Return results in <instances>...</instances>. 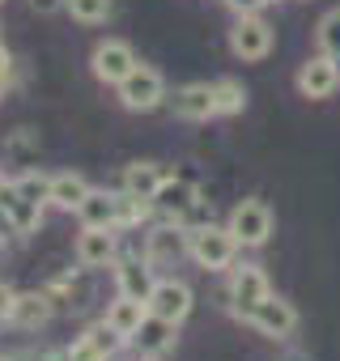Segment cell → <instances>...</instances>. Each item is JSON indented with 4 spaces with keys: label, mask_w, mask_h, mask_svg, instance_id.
<instances>
[{
    "label": "cell",
    "mask_w": 340,
    "mask_h": 361,
    "mask_svg": "<svg viewBox=\"0 0 340 361\" xmlns=\"http://www.w3.org/2000/svg\"><path fill=\"white\" fill-rule=\"evenodd\" d=\"M188 255H192L200 268L221 272V268L234 264V255H238V238L230 234V226H213V221H205V226L188 230Z\"/></svg>",
    "instance_id": "cell-1"
},
{
    "label": "cell",
    "mask_w": 340,
    "mask_h": 361,
    "mask_svg": "<svg viewBox=\"0 0 340 361\" xmlns=\"http://www.w3.org/2000/svg\"><path fill=\"white\" fill-rule=\"evenodd\" d=\"M115 90H119V102H123L128 111H153V106L166 102V81H162V73L149 68V64H136Z\"/></svg>",
    "instance_id": "cell-2"
},
{
    "label": "cell",
    "mask_w": 340,
    "mask_h": 361,
    "mask_svg": "<svg viewBox=\"0 0 340 361\" xmlns=\"http://www.w3.org/2000/svg\"><path fill=\"white\" fill-rule=\"evenodd\" d=\"M145 264L157 272V268H170V264H179L183 255H188V226H179V221H162V226H153L149 234H145Z\"/></svg>",
    "instance_id": "cell-3"
},
{
    "label": "cell",
    "mask_w": 340,
    "mask_h": 361,
    "mask_svg": "<svg viewBox=\"0 0 340 361\" xmlns=\"http://www.w3.org/2000/svg\"><path fill=\"white\" fill-rule=\"evenodd\" d=\"M243 323H251L260 336H272V340H289V336L298 331V310H293L285 298L268 293L260 306H251V310L243 314Z\"/></svg>",
    "instance_id": "cell-4"
},
{
    "label": "cell",
    "mask_w": 340,
    "mask_h": 361,
    "mask_svg": "<svg viewBox=\"0 0 340 361\" xmlns=\"http://www.w3.org/2000/svg\"><path fill=\"white\" fill-rule=\"evenodd\" d=\"M226 226L238 238V247H264L268 234H272V209L264 200H243V204H234Z\"/></svg>",
    "instance_id": "cell-5"
},
{
    "label": "cell",
    "mask_w": 340,
    "mask_h": 361,
    "mask_svg": "<svg viewBox=\"0 0 340 361\" xmlns=\"http://www.w3.org/2000/svg\"><path fill=\"white\" fill-rule=\"evenodd\" d=\"M149 314H157V319H166V323H183L188 314H192V306H196V293H192V285L188 281H157L153 285V293H149Z\"/></svg>",
    "instance_id": "cell-6"
},
{
    "label": "cell",
    "mask_w": 340,
    "mask_h": 361,
    "mask_svg": "<svg viewBox=\"0 0 340 361\" xmlns=\"http://www.w3.org/2000/svg\"><path fill=\"white\" fill-rule=\"evenodd\" d=\"M230 51H234L238 60H247V64L264 60V56L272 51V26H268L260 13L238 18V22L230 26Z\"/></svg>",
    "instance_id": "cell-7"
},
{
    "label": "cell",
    "mask_w": 340,
    "mask_h": 361,
    "mask_svg": "<svg viewBox=\"0 0 340 361\" xmlns=\"http://www.w3.org/2000/svg\"><path fill=\"white\" fill-rule=\"evenodd\" d=\"M136 64H140V60H136V51H132L123 39H102V43L94 47V56H90V68H94V77H98L102 85H119Z\"/></svg>",
    "instance_id": "cell-8"
},
{
    "label": "cell",
    "mask_w": 340,
    "mask_h": 361,
    "mask_svg": "<svg viewBox=\"0 0 340 361\" xmlns=\"http://www.w3.org/2000/svg\"><path fill=\"white\" fill-rule=\"evenodd\" d=\"M196 204H200V188L192 183V178H179V174H166V183H162L157 196H153V209H157L166 221H183Z\"/></svg>",
    "instance_id": "cell-9"
},
{
    "label": "cell",
    "mask_w": 340,
    "mask_h": 361,
    "mask_svg": "<svg viewBox=\"0 0 340 361\" xmlns=\"http://www.w3.org/2000/svg\"><path fill=\"white\" fill-rule=\"evenodd\" d=\"M166 102H170V111H175L179 119L205 123V119L217 115V85H209V81H192V85H179Z\"/></svg>",
    "instance_id": "cell-10"
},
{
    "label": "cell",
    "mask_w": 340,
    "mask_h": 361,
    "mask_svg": "<svg viewBox=\"0 0 340 361\" xmlns=\"http://www.w3.org/2000/svg\"><path fill=\"white\" fill-rule=\"evenodd\" d=\"M272 289H268V276H264V268H255V264H243V268H234L230 272V310L243 319L251 306H260L264 298H268Z\"/></svg>",
    "instance_id": "cell-11"
},
{
    "label": "cell",
    "mask_w": 340,
    "mask_h": 361,
    "mask_svg": "<svg viewBox=\"0 0 340 361\" xmlns=\"http://www.w3.org/2000/svg\"><path fill=\"white\" fill-rule=\"evenodd\" d=\"M336 85H340V60H332V56H310L302 68H298V90H302V98H332L336 94Z\"/></svg>",
    "instance_id": "cell-12"
},
{
    "label": "cell",
    "mask_w": 340,
    "mask_h": 361,
    "mask_svg": "<svg viewBox=\"0 0 340 361\" xmlns=\"http://www.w3.org/2000/svg\"><path fill=\"white\" fill-rule=\"evenodd\" d=\"M0 213H5V221L13 226V234H35L43 226V204L26 200L18 192V183H5L0 188Z\"/></svg>",
    "instance_id": "cell-13"
},
{
    "label": "cell",
    "mask_w": 340,
    "mask_h": 361,
    "mask_svg": "<svg viewBox=\"0 0 340 361\" xmlns=\"http://www.w3.org/2000/svg\"><path fill=\"white\" fill-rule=\"evenodd\" d=\"M119 348H123V340H119L107 323H94V327L64 353V361H115Z\"/></svg>",
    "instance_id": "cell-14"
},
{
    "label": "cell",
    "mask_w": 340,
    "mask_h": 361,
    "mask_svg": "<svg viewBox=\"0 0 340 361\" xmlns=\"http://www.w3.org/2000/svg\"><path fill=\"white\" fill-rule=\"evenodd\" d=\"M153 268L145 264V255H123V259H115V289L123 293V298H140V302H149V293H153Z\"/></svg>",
    "instance_id": "cell-15"
},
{
    "label": "cell",
    "mask_w": 340,
    "mask_h": 361,
    "mask_svg": "<svg viewBox=\"0 0 340 361\" xmlns=\"http://www.w3.org/2000/svg\"><path fill=\"white\" fill-rule=\"evenodd\" d=\"M119 259V247H115V230H81L77 238V264L81 268H107Z\"/></svg>",
    "instance_id": "cell-16"
},
{
    "label": "cell",
    "mask_w": 340,
    "mask_h": 361,
    "mask_svg": "<svg viewBox=\"0 0 340 361\" xmlns=\"http://www.w3.org/2000/svg\"><path fill=\"white\" fill-rule=\"evenodd\" d=\"M145 314H149V306H145L140 298H123V293H119V298L107 306V319H102V323H107V327H111L123 344H132V336L140 331Z\"/></svg>",
    "instance_id": "cell-17"
},
{
    "label": "cell",
    "mask_w": 340,
    "mask_h": 361,
    "mask_svg": "<svg viewBox=\"0 0 340 361\" xmlns=\"http://www.w3.org/2000/svg\"><path fill=\"white\" fill-rule=\"evenodd\" d=\"M162 183H166V170H162L157 161H132V166H123L119 192H128V196H140V200H153Z\"/></svg>",
    "instance_id": "cell-18"
},
{
    "label": "cell",
    "mask_w": 340,
    "mask_h": 361,
    "mask_svg": "<svg viewBox=\"0 0 340 361\" xmlns=\"http://www.w3.org/2000/svg\"><path fill=\"white\" fill-rule=\"evenodd\" d=\"M90 192H94V188L85 183V174H77V170H60V174H51V204L64 209V213H77L81 200H85Z\"/></svg>",
    "instance_id": "cell-19"
},
{
    "label": "cell",
    "mask_w": 340,
    "mask_h": 361,
    "mask_svg": "<svg viewBox=\"0 0 340 361\" xmlns=\"http://www.w3.org/2000/svg\"><path fill=\"white\" fill-rule=\"evenodd\" d=\"M51 319V293H18V302H13V310H9V323L13 327H26V331H35V327H43Z\"/></svg>",
    "instance_id": "cell-20"
},
{
    "label": "cell",
    "mask_w": 340,
    "mask_h": 361,
    "mask_svg": "<svg viewBox=\"0 0 340 361\" xmlns=\"http://www.w3.org/2000/svg\"><path fill=\"white\" fill-rule=\"evenodd\" d=\"M81 226L90 230H119V217H115V192H90L77 209Z\"/></svg>",
    "instance_id": "cell-21"
},
{
    "label": "cell",
    "mask_w": 340,
    "mask_h": 361,
    "mask_svg": "<svg viewBox=\"0 0 340 361\" xmlns=\"http://www.w3.org/2000/svg\"><path fill=\"white\" fill-rule=\"evenodd\" d=\"M132 344L140 348V357H157V353H166L170 344H175V323H166L157 314H145V323L132 336Z\"/></svg>",
    "instance_id": "cell-22"
},
{
    "label": "cell",
    "mask_w": 340,
    "mask_h": 361,
    "mask_svg": "<svg viewBox=\"0 0 340 361\" xmlns=\"http://www.w3.org/2000/svg\"><path fill=\"white\" fill-rule=\"evenodd\" d=\"M64 13L81 26H102L111 13H115V0H68Z\"/></svg>",
    "instance_id": "cell-23"
},
{
    "label": "cell",
    "mask_w": 340,
    "mask_h": 361,
    "mask_svg": "<svg viewBox=\"0 0 340 361\" xmlns=\"http://www.w3.org/2000/svg\"><path fill=\"white\" fill-rule=\"evenodd\" d=\"M149 213H157V209H153V200H140V196L115 192V217H119V230H132V226H140Z\"/></svg>",
    "instance_id": "cell-24"
},
{
    "label": "cell",
    "mask_w": 340,
    "mask_h": 361,
    "mask_svg": "<svg viewBox=\"0 0 340 361\" xmlns=\"http://www.w3.org/2000/svg\"><path fill=\"white\" fill-rule=\"evenodd\" d=\"M315 39H319V51H323V56L340 60V9H327V13L319 18Z\"/></svg>",
    "instance_id": "cell-25"
},
{
    "label": "cell",
    "mask_w": 340,
    "mask_h": 361,
    "mask_svg": "<svg viewBox=\"0 0 340 361\" xmlns=\"http://www.w3.org/2000/svg\"><path fill=\"white\" fill-rule=\"evenodd\" d=\"M213 85H217V115H238V111L247 106V90H243L234 77L213 81Z\"/></svg>",
    "instance_id": "cell-26"
},
{
    "label": "cell",
    "mask_w": 340,
    "mask_h": 361,
    "mask_svg": "<svg viewBox=\"0 0 340 361\" xmlns=\"http://www.w3.org/2000/svg\"><path fill=\"white\" fill-rule=\"evenodd\" d=\"M18 192H22L26 200H35V204H51V174H39V170L22 174V178H18Z\"/></svg>",
    "instance_id": "cell-27"
},
{
    "label": "cell",
    "mask_w": 340,
    "mask_h": 361,
    "mask_svg": "<svg viewBox=\"0 0 340 361\" xmlns=\"http://www.w3.org/2000/svg\"><path fill=\"white\" fill-rule=\"evenodd\" d=\"M268 5V0H226V9L230 13H238V18H247V13H260Z\"/></svg>",
    "instance_id": "cell-28"
},
{
    "label": "cell",
    "mask_w": 340,
    "mask_h": 361,
    "mask_svg": "<svg viewBox=\"0 0 340 361\" xmlns=\"http://www.w3.org/2000/svg\"><path fill=\"white\" fill-rule=\"evenodd\" d=\"M64 5H68V0H30V9H35V13H43V18H51V13H60Z\"/></svg>",
    "instance_id": "cell-29"
},
{
    "label": "cell",
    "mask_w": 340,
    "mask_h": 361,
    "mask_svg": "<svg viewBox=\"0 0 340 361\" xmlns=\"http://www.w3.org/2000/svg\"><path fill=\"white\" fill-rule=\"evenodd\" d=\"M13 302H18V289L0 285V319H5V323H9V310H13Z\"/></svg>",
    "instance_id": "cell-30"
},
{
    "label": "cell",
    "mask_w": 340,
    "mask_h": 361,
    "mask_svg": "<svg viewBox=\"0 0 340 361\" xmlns=\"http://www.w3.org/2000/svg\"><path fill=\"white\" fill-rule=\"evenodd\" d=\"M9 73H13V56H9L5 47H0V85L9 81Z\"/></svg>",
    "instance_id": "cell-31"
},
{
    "label": "cell",
    "mask_w": 340,
    "mask_h": 361,
    "mask_svg": "<svg viewBox=\"0 0 340 361\" xmlns=\"http://www.w3.org/2000/svg\"><path fill=\"white\" fill-rule=\"evenodd\" d=\"M5 361H51V357H39V353H30V348H26V353H9Z\"/></svg>",
    "instance_id": "cell-32"
},
{
    "label": "cell",
    "mask_w": 340,
    "mask_h": 361,
    "mask_svg": "<svg viewBox=\"0 0 340 361\" xmlns=\"http://www.w3.org/2000/svg\"><path fill=\"white\" fill-rule=\"evenodd\" d=\"M0 188H5V174H0Z\"/></svg>",
    "instance_id": "cell-33"
},
{
    "label": "cell",
    "mask_w": 340,
    "mask_h": 361,
    "mask_svg": "<svg viewBox=\"0 0 340 361\" xmlns=\"http://www.w3.org/2000/svg\"><path fill=\"white\" fill-rule=\"evenodd\" d=\"M0 5H5V0H0Z\"/></svg>",
    "instance_id": "cell-34"
},
{
    "label": "cell",
    "mask_w": 340,
    "mask_h": 361,
    "mask_svg": "<svg viewBox=\"0 0 340 361\" xmlns=\"http://www.w3.org/2000/svg\"><path fill=\"white\" fill-rule=\"evenodd\" d=\"M0 90H5V85H0Z\"/></svg>",
    "instance_id": "cell-35"
},
{
    "label": "cell",
    "mask_w": 340,
    "mask_h": 361,
    "mask_svg": "<svg viewBox=\"0 0 340 361\" xmlns=\"http://www.w3.org/2000/svg\"><path fill=\"white\" fill-rule=\"evenodd\" d=\"M51 361H56V357H51Z\"/></svg>",
    "instance_id": "cell-36"
}]
</instances>
